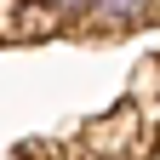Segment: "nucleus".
<instances>
[{
  "label": "nucleus",
  "mask_w": 160,
  "mask_h": 160,
  "mask_svg": "<svg viewBox=\"0 0 160 160\" xmlns=\"http://www.w3.org/2000/svg\"><path fill=\"white\" fill-rule=\"evenodd\" d=\"M86 17L97 29H137V23L154 17V0H92Z\"/></svg>",
  "instance_id": "nucleus-1"
},
{
  "label": "nucleus",
  "mask_w": 160,
  "mask_h": 160,
  "mask_svg": "<svg viewBox=\"0 0 160 160\" xmlns=\"http://www.w3.org/2000/svg\"><path fill=\"white\" fill-rule=\"evenodd\" d=\"M46 17H63V23H86V6L92 0H34Z\"/></svg>",
  "instance_id": "nucleus-2"
},
{
  "label": "nucleus",
  "mask_w": 160,
  "mask_h": 160,
  "mask_svg": "<svg viewBox=\"0 0 160 160\" xmlns=\"http://www.w3.org/2000/svg\"><path fill=\"white\" fill-rule=\"evenodd\" d=\"M74 160H103V154H74Z\"/></svg>",
  "instance_id": "nucleus-3"
},
{
  "label": "nucleus",
  "mask_w": 160,
  "mask_h": 160,
  "mask_svg": "<svg viewBox=\"0 0 160 160\" xmlns=\"http://www.w3.org/2000/svg\"><path fill=\"white\" fill-rule=\"evenodd\" d=\"M154 114H160V109H154Z\"/></svg>",
  "instance_id": "nucleus-4"
}]
</instances>
